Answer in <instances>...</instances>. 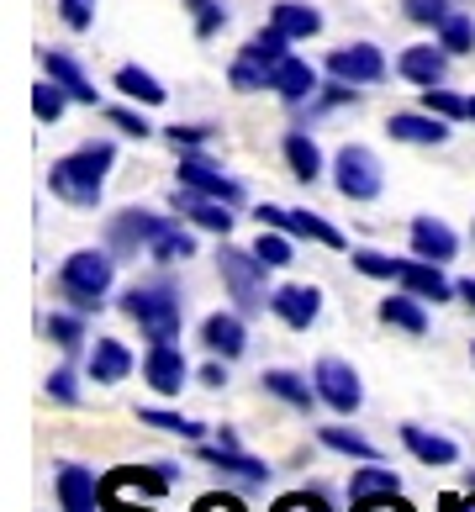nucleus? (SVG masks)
<instances>
[{
    "mask_svg": "<svg viewBox=\"0 0 475 512\" xmlns=\"http://www.w3.org/2000/svg\"><path fill=\"white\" fill-rule=\"evenodd\" d=\"M460 512H475V476H470V497L460 502Z\"/></svg>",
    "mask_w": 475,
    "mask_h": 512,
    "instance_id": "nucleus-53",
    "label": "nucleus"
},
{
    "mask_svg": "<svg viewBox=\"0 0 475 512\" xmlns=\"http://www.w3.org/2000/svg\"><path fill=\"white\" fill-rule=\"evenodd\" d=\"M317 444H322V449H333V454H349V460H380L375 444L365 439V433L338 428V423H322V428H317Z\"/></svg>",
    "mask_w": 475,
    "mask_h": 512,
    "instance_id": "nucleus-31",
    "label": "nucleus"
},
{
    "mask_svg": "<svg viewBox=\"0 0 475 512\" xmlns=\"http://www.w3.org/2000/svg\"><path fill=\"white\" fill-rule=\"evenodd\" d=\"M196 512H243V502L222 491V497H201V507H196Z\"/></svg>",
    "mask_w": 475,
    "mask_h": 512,
    "instance_id": "nucleus-50",
    "label": "nucleus"
},
{
    "mask_svg": "<svg viewBox=\"0 0 475 512\" xmlns=\"http://www.w3.org/2000/svg\"><path fill=\"white\" fill-rule=\"evenodd\" d=\"M470 359H475V344H470Z\"/></svg>",
    "mask_w": 475,
    "mask_h": 512,
    "instance_id": "nucleus-55",
    "label": "nucleus"
},
{
    "mask_svg": "<svg viewBox=\"0 0 475 512\" xmlns=\"http://www.w3.org/2000/svg\"><path fill=\"white\" fill-rule=\"evenodd\" d=\"M460 296H465L470 307H475V275H470V280H460Z\"/></svg>",
    "mask_w": 475,
    "mask_h": 512,
    "instance_id": "nucleus-52",
    "label": "nucleus"
},
{
    "mask_svg": "<svg viewBox=\"0 0 475 512\" xmlns=\"http://www.w3.org/2000/svg\"><path fill=\"white\" fill-rule=\"evenodd\" d=\"M402 491V476H396L391 465H380V460H359V470L349 476V502H375V497H396Z\"/></svg>",
    "mask_w": 475,
    "mask_h": 512,
    "instance_id": "nucleus-24",
    "label": "nucleus"
},
{
    "mask_svg": "<svg viewBox=\"0 0 475 512\" xmlns=\"http://www.w3.org/2000/svg\"><path fill=\"white\" fill-rule=\"evenodd\" d=\"M148 254H154L159 264H175V259H190V254H196V238H190L185 227H175V222H169L164 233H159L154 243H148Z\"/></svg>",
    "mask_w": 475,
    "mask_h": 512,
    "instance_id": "nucleus-36",
    "label": "nucleus"
},
{
    "mask_svg": "<svg viewBox=\"0 0 475 512\" xmlns=\"http://www.w3.org/2000/svg\"><path fill=\"white\" fill-rule=\"evenodd\" d=\"M328 74L344 85H380L386 80V53L375 43H349V48H333L328 53Z\"/></svg>",
    "mask_w": 475,
    "mask_h": 512,
    "instance_id": "nucleus-8",
    "label": "nucleus"
},
{
    "mask_svg": "<svg viewBox=\"0 0 475 512\" xmlns=\"http://www.w3.org/2000/svg\"><path fill=\"white\" fill-rule=\"evenodd\" d=\"M396 433H402V444H407V454H412L417 465L444 470V465L460 460V449H454V439H444V433H428V428H417V423H402Z\"/></svg>",
    "mask_w": 475,
    "mask_h": 512,
    "instance_id": "nucleus-21",
    "label": "nucleus"
},
{
    "mask_svg": "<svg viewBox=\"0 0 475 512\" xmlns=\"http://www.w3.org/2000/svg\"><path fill=\"white\" fill-rule=\"evenodd\" d=\"M48 396H53L59 407H74V402H80V386H74V370H53V375H48Z\"/></svg>",
    "mask_w": 475,
    "mask_h": 512,
    "instance_id": "nucleus-45",
    "label": "nucleus"
},
{
    "mask_svg": "<svg viewBox=\"0 0 475 512\" xmlns=\"http://www.w3.org/2000/svg\"><path fill=\"white\" fill-rule=\"evenodd\" d=\"M412 254L433 259V264H449L460 254V238H454V227L439 222V217H412Z\"/></svg>",
    "mask_w": 475,
    "mask_h": 512,
    "instance_id": "nucleus-18",
    "label": "nucleus"
},
{
    "mask_svg": "<svg viewBox=\"0 0 475 512\" xmlns=\"http://www.w3.org/2000/svg\"><path fill=\"white\" fill-rule=\"evenodd\" d=\"M227 85H233V90H264V85H270V69H264L254 53H238L233 69H227Z\"/></svg>",
    "mask_w": 475,
    "mask_h": 512,
    "instance_id": "nucleus-39",
    "label": "nucleus"
},
{
    "mask_svg": "<svg viewBox=\"0 0 475 512\" xmlns=\"http://www.w3.org/2000/svg\"><path fill=\"white\" fill-rule=\"evenodd\" d=\"M190 16H196V37H217L227 27V6L222 0H185Z\"/></svg>",
    "mask_w": 475,
    "mask_h": 512,
    "instance_id": "nucleus-41",
    "label": "nucleus"
},
{
    "mask_svg": "<svg viewBox=\"0 0 475 512\" xmlns=\"http://www.w3.org/2000/svg\"><path fill=\"white\" fill-rule=\"evenodd\" d=\"M217 264H222L227 291H233V307H238L243 317H254V312L270 307V291H264V275H270V264H259L254 249H227V243H222Z\"/></svg>",
    "mask_w": 475,
    "mask_h": 512,
    "instance_id": "nucleus-4",
    "label": "nucleus"
},
{
    "mask_svg": "<svg viewBox=\"0 0 475 512\" xmlns=\"http://www.w3.org/2000/svg\"><path fill=\"white\" fill-rule=\"evenodd\" d=\"M85 370H90L95 386H117V381H127V375L138 370V359H132V349L122 344V338H95Z\"/></svg>",
    "mask_w": 475,
    "mask_h": 512,
    "instance_id": "nucleus-14",
    "label": "nucleus"
},
{
    "mask_svg": "<svg viewBox=\"0 0 475 512\" xmlns=\"http://www.w3.org/2000/svg\"><path fill=\"white\" fill-rule=\"evenodd\" d=\"M349 259H354V270L370 275V280H402V264H407V259H391L380 249H354Z\"/></svg>",
    "mask_w": 475,
    "mask_h": 512,
    "instance_id": "nucleus-37",
    "label": "nucleus"
},
{
    "mask_svg": "<svg viewBox=\"0 0 475 512\" xmlns=\"http://www.w3.org/2000/svg\"><path fill=\"white\" fill-rule=\"evenodd\" d=\"M164 227H169L164 217L138 212V206H132V212H117V217H111V227H106V249H111V254H138V249H148V243L164 233Z\"/></svg>",
    "mask_w": 475,
    "mask_h": 512,
    "instance_id": "nucleus-10",
    "label": "nucleus"
},
{
    "mask_svg": "<svg viewBox=\"0 0 475 512\" xmlns=\"http://www.w3.org/2000/svg\"><path fill=\"white\" fill-rule=\"evenodd\" d=\"M270 22H275L285 37H291V43H301V37H317V32H322V16H317V6H301V0H280Z\"/></svg>",
    "mask_w": 475,
    "mask_h": 512,
    "instance_id": "nucleus-28",
    "label": "nucleus"
},
{
    "mask_svg": "<svg viewBox=\"0 0 475 512\" xmlns=\"http://www.w3.org/2000/svg\"><path fill=\"white\" fill-rule=\"evenodd\" d=\"M312 386H317V396H322V407H333L338 417H354L359 407H365V386H359V370L349 365V359H338V354H322V359H317Z\"/></svg>",
    "mask_w": 475,
    "mask_h": 512,
    "instance_id": "nucleus-6",
    "label": "nucleus"
},
{
    "mask_svg": "<svg viewBox=\"0 0 475 512\" xmlns=\"http://www.w3.org/2000/svg\"><path fill=\"white\" fill-rule=\"evenodd\" d=\"M285 164H291V175L301 185H312L322 175V148L307 138V132H285Z\"/></svg>",
    "mask_w": 475,
    "mask_h": 512,
    "instance_id": "nucleus-29",
    "label": "nucleus"
},
{
    "mask_svg": "<svg viewBox=\"0 0 475 512\" xmlns=\"http://www.w3.org/2000/svg\"><path fill=\"white\" fill-rule=\"evenodd\" d=\"M254 254H259V264H270V270H285V264L296 259V249H291V233H280V227H259Z\"/></svg>",
    "mask_w": 475,
    "mask_h": 512,
    "instance_id": "nucleus-34",
    "label": "nucleus"
},
{
    "mask_svg": "<svg viewBox=\"0 0 475 512\" xmlns=\"http://www.w3.org/2000/svg\"><path fill=\"white\" fill-rule=\"evenodd\" d=\"M122 312L143 328L148 344H169V338H180L185 296L169 286V280H148V286H132V291L122 296Z\"/></svg>",
    "mask_w": 475,
    "mask_h": 512,
    "instance_id": "nucleus-2",
    "label": "nucleus"
},
{
    "mask_svg": "<svg viewBox=\"0 0 475 512\" xmlns=\"http://www.w3.org/2000/svg\"><path fill=\"white\" fill-rule=\"evenodd\" d=\"M259 381H264V391L280 396V402H285V407H296V412H312V407L322 402L317 386L307 381V375H296V370H264Z\"/></svg>",
    "mask_w": 475,
    "mask_h": 512,
    "instance_id": "nucleus-25",
    "label": "nucleus"
},
{
    "mask_svg": "<svg viewBox=\"0 0 475 512\" xmlns=\"http://www.w3.org/2000/svg\"><path fill=\"white\" fill-rule=\"evenodd\" d=\"M196 381H201V386H212V391H217V386H227V359H212V365H201Z\"/></svg>",
    "mask_w": 475,
    "mask_h": 512,
    "instance_id": "nucleus-48",
    "label": "nucleus"
},
{
    "mask_svg": "<svg viewBox=\"0 0 475 512\" xmlns=\"http://www.w3.org/2000/svg\"><path fill=\"white\" fill-rule=\"evenodd\" d=\"M143 381L154 386L159 396H180V386L190 381V365L175 344H154L143 354Z\"/></svg>",
    "mask_w": 475,
    "mask_h": 512,
    "instance_id": "nucleus-13",
    "label": "nucleus"
},
{
    "mask_svg": "<svg viewBox=\"0 0 475 512\" xmlns=\"http://www.w3.org/2000/svg\"><path fill=\"white\" fill-rule=\"evenodd\" d=\"M48 338H53V344H59L64 354H74V349L85 344V322L69 317V312H53V317H48Z\"/></svg>",
    "mask_w": 475,
    "mask_h": 512,
    "instance_id": "nucleus-40",
    "label": "nucleus"
},
{
    "mask_svg": "<svg viewBox=\"0 0 475 512\" xmlns=\"http://www.w3.org/2000/svg\"><path fill=\"white\" fill-rule=\"evenodd\" d=\"M180 185H190V191H201V196H212V201H227V206L243 201V185L233 175H222L212 159H201L196 148H185V154H180Z\"/></svg>",
    "mask_w": 475,
    "mask_h": 512,
    "instance_id": "nucleus-9",
    "label": "nucleus"
},
{
    "mask_svg": "<svg viewBox=\"0 0 475 512\" xmlns=\"http://www.w3.org/2000/svg\"><path fill=\"white\" fill-rule=\"evenodd\" d=\"M354 512H412L402 497H375V502H359Z\"/></svg>",
    "mask_w": 475,
    "mask_h": 512,
    "instance_id": "nucleus-49",
    "label": "nucleus"
},
{
    "mask_svg": "<svg viewBox=\"0 0 475 512\" xmlns=\"http://www.w3.org/2000/svg\"><path fill=\"white\" fill-rule=\"evenodd\" d=\"M53 486H59L64 512H101V481H95V470H90V465L64 460V465H59V476H53Z\"/></svg>",
    "mask_w": 475,
    "mask_h": 512,
    "instance_id": "nucleus-12",
    "label": "nucleus"
},
{
    "mask_svg": "<svg viewBox=\"0 0 475 512\" xmlns=\"http://www.w3.org/2000/svg\"><path fill=\"white\" fill-rule=\"evenodd\" d=\"M270 312L285 322V328L307 333L322 317V291L317 286H280V291H270Z\"/></svg>",
    "mask_w": 475,
    "mask_h": 512,
    "instance_id": "nucleus-11",
    "label": "nucleus"
},
{
    "mask_svg": "<svg viewBox=\"0 0 475 512\" xmlns=\"http://www.w3.org/2000/svg\"><path fill=\"white\" fill-rule=\"evenodd\" d=\"M402 11H407V22H417V27H444L449 22V0H402Z\"/></svg>",
    "mask_w": 475,
    "mask_h": 512,
    "instance_id": "nucleus-43",
    "label": "nucleus"
},
{
    "mask_svg": "<svg viewBox=\"0 0 475 512\" xmlns=\"http://www.w3.org/2000/svg\"><path fill=\"white\" fill-rule=\"evenodd\" d=\"M111 164H117V148H111V143H85V148H74V154L53 159L48 185H53V196H59V201L90 212V206H101V185H106Z\"/></svg>",
    "mask_w": 475,
    "mask_h": 512,
    "instance_id": "nucleus-1",
    "label": "nucleus"
},
{
    "mask_svg": "<svg viewBox=\"0 0 475 512\" xmlns=\"http://www.w3.org/2000/svg\"><path fill=\"white\" fill-rule=\"evenodd\" d=\"M243 53H254V59H259L264 69H275L280 59H291V37H285V32H280V27L270 22L264 32H254L249 43H243Z\"/></svg>",
    "mask_w": 475,
    "mask_h": 512,
    "instance_id": "nucleus-32",
    "label": "nucleus"
},
{
    "mask_svg": "<svg viewBox=\"0 0 475 512\" xmlns=\"http://www.w3.org/2000/svg\"><path fill=\"white\" fill-rule=\"evenodd\" d=\"M201 460L212 470H222V476H233L238 486H270V476H275V465H264V460H254V454H243V449H222V444L201 449Z\"/></svg>",
    "mask_w": 475,
    "mask_h": 512,
    "instance_id": "nucleus-15",
    "label": "nucleus"
},
{
    "mask_svg": "<svg viewBox=\"0 0 475 512\" xmlns=\"http://www.w3.org/2000/svg\"><path fill=\"white\" fill-rule=\"evenodd\" d=\"M254 217H259V227H280V233H291V238H312V243H328V249H349V238L338 233L333 222H322L317 212H291V206L264 201Z\"/></svg>",
    "mask_w": 475,
    "mask_h": 512,
    "instance_id": "nucleus-7",
    "label": "nucleus"
},
{
    "mask_svg": "<svg viewBox=\"0 0 475 512\" xmlns=\"http://www.w3.org/2000/svg\"><path fill=\"white\" fill-rule=\"evenodd\" d=\"M138 423H148V428H159V433H180V439H206V423H190V417H180V412H164V407H138Z\"/></svg>",
    "mask_w": 475,
    "mask_h": 512,
    "instance_id": "nucleus-33",
    "label": "nucleus"
},
{
    "mask_svg": "<svg viewBox=\"0 0 475 512\" xmlns=\"http://www.w3.org/2000/svg\"><path fill=\"white\" fill-rule=\"evenodd\" d=\"M333 185L344 201H375L380 185H386V169H380V159L365 143H344L333 159Z\"/></svg>",
    "mask_w": 475,
    "mask_h": 512,
    "instance_id": "nucleus-5",
    "label": "nucleus"
},
{
    "mask_svg": "<svg viewBox=\"0 0 475 512\" xmlns=\"http://www.w3.org/2000/svg\"><path fill=\"white\" fill-rule=\"evenodd\" d=\"M111 127H122L127 138H148V132H154V127H148V122L138 117V111H132V106H111Z\"/></svg>",
    "mask_w": 475,
    "mask_h": 512,
    "instance_id": "nucleus-46",
    "label": "nucleus"
},
{
    "mask_svg": "<svg viewBox=\"0 0 475 512\" xmlns=\"http://www.w3.org/2000/svg\"><path fill=\"white\" fill-rule=\"evenodd\" d=\"M423 111H433V117H444V122H460V117H470V101L454 96V90H444V85H428L423 90Z\"/></svg>",
    "mask_w": 475,
    "mask_h": 512,
    "instance_id": "nucleus-38",
    "label": "nucleus"
},
{
    "mask_svg": "<svg viewBox=\"0 0 475 512\" xmlns=\"http://www.w3.org/2000/svg\"><path fill=\"white\" fill-rule=\"evenodd\" d=\"M275 512H312V507H307V497H301V491H291L285 502H275Z\"/></svg>",
    "mask_w": 475,
    "mask_h": 512,
    "instance_id": "nucleus-51",
    "label": "nucleus"
},
{
    "mask_svg": "<svg viewBox=\"0 0 475 512\" xmlns=\"http://www.w3.org/2000/svg\"><path fill=\"white\" fill-rule=\"evenodd\" d=\"M43 69H48V80H59V85H64L80 106H95V85L85 80V69L74 64L69 53H43Z\"/></svg>",
    "mask_w": 475,
    "mask_h": 512,
    "instance_id": "nucleus-27",
    "label": "nucleus"
},
{
    "mask_svg": "<svg viewBox=\"0 0 475 512\" xmlns=\"http://www.w3.org/2000/svg\"><path fill=\"white\" fill-rule=\"evenodd\" d=\"M396 69H402V80H412V85H439L444 80V69H449V48L439 43V48H433V43H417V48H407L402 53V59H396Z\"/></svg>",
    "mask_w": 475,
    "mask_h": 512,
    "instance_id": "nucleus-23",
    "label": "nucleus"
},
{
    "mask_svg": "<svg viewBox=\"0 0 475 512\" xmlns=\"http://www.w3.org/2000/svg\"><path fill=\"white\" fill-rule=\"evenodd\" d=\"M164 138L175 143V148H201L206 138H212V127H180L175 122V127H164Z\"/></svg>",
    "mask_w": 475,
    "mask_h": 512,
    "instance_id": "nucleus-47",
    "label": "nucleus"
},
{
    "mask_svg": "<svg viewBox=\"0 0 475 512\" xmlns=\"http://www.w3.org/2000/svg\"><path fill=\"white\" fill-rule=\"evenodd\" d=\"M386 132L396 143H423V148L449 143V122L433 117V111H396V117L386 122Z\"/></svg>",
    "mask_w": 475,
    "mask_h": 512,
    "instance_id": "nucleus-19",
    "label": "nucleus"
},
{
    "mask_svg": "<svg viewBox=\"0 0 475 512\" xmlns=\"http://www.w3.org/2000/svg\"><path fill=\"white\" fill-rule=\"evenodd\" d=\"M201 344L217 359H243L249 349V333H243V312H212L201 322Z\"/></svg>",
    "mask_w": 475,
    "mask_h": 512,
    "instance_id": "nucleus-16",
    "label": "nucleus"
},
{
    "mask_svg": "<svg viewBox=\"0 0 475 512\" xmlns=\"http://www.w3.org/2000/svg\"><path fill=\"white\" fill-rule=\"evenodd\" d=\"M439 43H444L449 53H470V48H475V22H470V16H460V11H454L449 22L439 27Z\"/></svg>",
    "mask_w": 475,
    "mask_h": 512,
    "instance_id": "nucleus-42",
    "label": "nucleus"
},
{
    "mask_svg": "<svg viewBox=\"0 0 475 512\" xmlns=\"http://www.w3.org/2000/svg\"><path fill=\"white\" fill-rule=\"evenodd\" d=\"M396 286L412 291V296H423V301H433V307H439V301H449L454 291H460V286H449L444 270H439L433 259H407V264H402V280H396Z\"/></svg>",
    "mask_w": 475,
    "mask_h": 512,
    "instance_id": "nucleus-22",
    "label": "nucleus"
},
{
    "mask_svg": "<svg viewBox=\"0 0 475 512\" xmlns=\"http://www.w3.org/2000/svg\"><path fill=\"white\" fill-rule=\"evenodd\" d=\"M175 212H185L196 227H206V233H217V238L233 233V212H227V201H212V196L190 191V185H175Z\"/></svg>",
    "mask_w": 475,
    "mask_h": 512,
    "instance_id": "nucleus-17",
    "label": "nucleus"
},
{
    "mask_svg": "<svg viewBox=\"0 0 475 512\" xmlns=\"http://www.w3.org/2000/svg\"><path fill=\"white\" fill-rule=\"evenodd\" d=\"M69 101H74V96H69V90H64L59 80H43V85H32V117H37V122H59Z\"/></svg>",
    "mask_w": 475,
    "mask_h": 512,
    "instance_id": "nucleus-35",
    "label": "nucleus"
},
{
    "mask_svg": "<svg viewBox=\"0 0 475 512\" xmlns=\"http://www.w3.org/2000/svg\"><path fill=\"white\" fill-rule=\"evenodd\" d=\"M111 275H117V264H111V249H74L59 270V291L69 296L74 312H101V301L111 291Z\"/></svg>",
    "mask_w": 475,
    "mask_h": 512,
    "instance_id": "nucleus-3",
    "label": "nucleus"
},
{
    "mask_svg": "<svg viewBox=\"0 0 475 512\" xmlns=\"http://www.w3.org/2000/svg\"><path fill=\"white\" fill-rule=\"evenodd\" d=\"M117 90H122V96H132L138 106H164V101H169V90H164L148 69H138V64H122V69H117Z\"/></svg>",
    "mask_w": 475,
    "mask_h": 512,
    "instance_id": "nucleus-30",
    "label": "nucleus"
},
{
    "mask_svg": "<svg viewBox=\"0 0 475 512\" xmlns=\"http://www.w3.org/2000/svg\"><path fill=\"white\" fill-rule=\"evenodd\" d=\"M59 16L69 32H90L95 27V0H59Z\"/></svg>",
    "mask_w": 475,
    "mask_h": 512,
    "instance_id": "nucleus-44",
    "label": "nucleus"
},
{
    "mask_svg": "<svg viewBox=\"0 0 475 512\" xmlns=\"http://www.w3.org/2000/svg\"><path fill=\"white\" fill-rule=\"evenodd\" d=\"M470 122H475V96H470Z\"/></svg>",
    "mask_w": 475,
    "mask_h": 512,
    "instance_id": "nucleus-54",
    "label": "nucleus"
},
{
    "mask_svg": "<svg viewBox=\"0 0 475 512\" xmlns=\"http://www.w3.org/2000/svg\"><path fill=\"white\" fill-rule=\"evenodd\" d=\"M270 90L280 101H291V106H301V101H312L317 96V69L307 64V59H280L275 69H270Z\"/></svg>",
    "mask_w": 475,
    "mask_h": 512,
    "instance_id": "nucleus-20",
    "label": "nucleus"
},
{
    "mask_svg": "<svg viewBox=\"0 0 475 512\" xmlns=\"http://www.w3.org/2000/svg\"><path fill=\"white\" fill-rule=\"evenodd\" d=\"M375 317L386 322V328H402V333H412V338H423V333H428L423 296H412V291H402V296H386V301L375 307Z\"/></svg>",
    "mask_w": 475,
    "mask_h": 512,
    "instance_id": "nucleus-26",
    "label": "nucleus"
}]
</instances>
